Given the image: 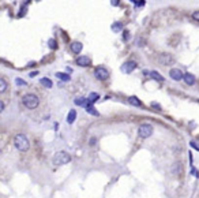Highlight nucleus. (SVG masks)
<instances>
[{
  "label": "nucleus",
  "instance_id": "17",
  "mask_svg": "<svg viewBox=\"0 0 199 198\" xmlns=\"http://www.w3.org/2000/svg\"><path fill=\"white\" fill-rule=\"evenodd\" d=\"M74 103H75L77 105H82V107H85V105L87 104V100H86L85 97H77V98L74 100Z\"/></svg>",
  "mask_w": 199,
  "mask_h": 198
},
{
  "label": "nucleus",
  "instance_id": "14",
  "mask_svg": "<svg viewBox=\"0 0 199 198\" xmlns=\"http://www.w3.org/2000/svg\"><path fill=\"white\" fill-rule=\"evenodd\" d=\"M75 119H77V111H75V109H71L70 112H68V116H67L68 124H72V123L75 122Z\"/></svg>",
  "mask_w": 199,
  "mask_h": 198
},
{
  "label": "nucleus",
  "instance_id": "7",
  "mask_svg": "<svg viewBox=\"0 0 199 198\" xmlns=\"http://www.w3.org/2000/svg\"><path fill=\"white\" fill-rule=\"evenodd\" d=\"M135 68H136V63L135 62H131V60H128V62H125L122 64V70L123 72H125V74H130L131 71H134Z\"/></svg>",
  "mask_w": 199,
  "mask_h": 198
},
{
  "label": "nucleus",
  "instance_id": "19",
  "mask_svg": "<svg viewBox=\"0 0 199 198\" xmlns=\"http://www.w3.org/2000/svg\"><path fill=\"white\" fill-rule=\"evenodd\" d=\"M40 82H41V83L44 85L45 88H48V89H49V88H52V85H53V83H52V81H51L49 78H42Z\"/></svg>",
  "mask_w": 199,
  "mask_h": 198
},
{
  "label": "nucleus",
  "instance_id": "22",
  "mask_svg": "<svg viewBox=\"0 0 199 198\" xmlns=\"http://www.w3.org/2000/svg\"><path fill=\"white\" fill-rule=\"evenodd\" d=\"M15 82H16V85H18V86H25V85H26V82L23 81V79H21V78H16Z\"/></svg>",
  "mask_w": 199,
  "mask_h": 198
},
{
  "label": "nucleus",
  "instance_id": "29",
  "mask_svg": "<svg viewBox=\"0 0 199 198\" xmlns=\"http://www.w3.org/2000/svg\"><path fill=\"white\" fill-rule=\"evenodd\" d=\"M151 107H156V108H157V109H160V105H158L157 103H153V104H151Z\"/></svg>",
  "mask_w": 199,
  "mask_h": 198
},
{
  "label": "nucleus",
  "instance_id": "11",
  "mask_svg": "<svg viewBox=\"0 0 199 198\" xmlns=\"http://www.w3.org/2000/svg\"><path fill=\"white\" fill-rule=\"evenodd\" d=\"M144 74H146V75H150L151 78L156 79L157 82H165L164 77H162L161 74H158L157 71H147V70H146V71H144Z\"/></svg>",
  "mask_w": 199,
  "mask_h": 198
},
{
  "label": "nucleus",
  "instance_id": "23",
  "mask_svg": "<svg viewBox=\"0 0 199 198\" xmlns=\"http://www.w3.org/2000/svg\"><path fill=\"white\" fill-rule=\"evenodd\" d=\"M48 44H49V47H51L52 49H55V48H56V41H55V40H49Z\"/></svg>",
  "mask_w": 199,
  "mask_h": 198
},
{
  "label": "nucleus",
  "instance_id": "15",
  "mask_svg": "<svg viewBox=\"0 0 199 198\" xmlns=\"http://www.w3.org/2000/svg\"><path fill=\"white\" fill-rule=\"evenodd\" d=\"M128 103L131 105H134V107H141L142 103L139 101L138 97H135V96H131V97H128Z\"/></svg>",
  "mask_w": 199,
  "mask_h": 198
},
{
  "label": "nucleus",
  "instance_id": "24",
  "mask_svg": "<svg viewBox=\"0 0 199 198\" xmlns=\"http://www.w3.org/2000/svg\"><path fill=\"white\" fill-rule=\"evenodd\" d=\"M132 4H135V6H138V7H142V6H144V1H136V0H132Z\"/></svg>",
  "mask_w": 199,
  "mask_h": 198
},
{
  "label": "nucleus",
  "instance_id": "10",
  "mask_svg": "<svg viewBox=\"0 0 199 198\" xmlns=\"http://www.w3.org/2000/svg\"><path fill=\"white\" fill-rule=\"evenodd\" d=\"M90 59L87 58V56H79V58L77 59V64L80 66V67H89L90 66Z\"/></svg>",
  "mask_w": 199,
  "mask_h": 198
},
{
  "label": "nucleus",
  "instance_id": "12",
  "mask_svg": "<svg viewBox=\"0 0 199 198\" xmlns=\"http://www.w3.org/2000/svg\"><path fill=\"white\" fill-rule=\"evenodd\" d=\"M170 172H172V175H180L181 172H183V165H181V163H175L172 168H170Z\"/></svg>",
  "mask_w": 199,
  "mask_h": 198
},
{
  "label": "nucleus",
  "instance_id": "9",
  "mask_svg": "<svg viewBox=\"0 0 199 198\" xmlns=\"http://www.w3.org/2000/svg\"><path fill=\"white\" fill-rule=\"evenodd\" d=\"M70 49H71V52L79 53L80 51L83 49V44H82V42H79V41H74V42H71Z\"/></svg>",
  "mask_w": 199,
  "mask_h": 198
},
{
  "label": "nucleus",
  "instance_id": "3",
  "mask_svg": "<svg viewBox=\"0 0 199 198\" xmlns=\"http://www.w3.org/2000/svg\"><path fill=\"white\" fill-rule=\"evenodd\" d=\"M22 104L29 109H34V108L38 107L40 104V98L35 96V94H25L22 97Z\"/></svg>",
  "mask_w": 199,
  "mask_h": 198
},
{
  "label": "nucleus",
  "instance_id": "27",
  "mask_svg": "<svg viewBox=\"0 0 199 198\" xmlns=\"http://www.w3.org/2000/svg\"><path fill=\"white\" fill-rule=\"evenodd\" d=\"M123 37H124V40L127 41L128 40V32H124V34H123Z\"/></svg>",
  "mask_w": 199,
  "mask_h": 198
},
{
  "label": "nucleus",
  "instance_id": "13",
  "mask_svg": "<svg viewBox=\"0 0 199 198\" xmlns=\"http://www.w3.org/2000/svg\"><path fill=\"white\" fill-rule=\"evenodd\" d=\"M184 82H186L187 85H189V86H192L194 83H195V77H194L192 74H189V72H186V74H184Z\"/></svg>",
  "mask_w": 199,
  "mask_h": 198
},
{
  "label": "nucleus",
  "instance_id": "21",
  "mask_svg": "<svg viewBox=\"0 0 199 198\" xmlns=\"http://www.w3.org/2000/svg\"><path fill=\"white\" fill-rule=\"evenodd\" d=\"M6 89H7V82L1 78V79H0V93H4Z\"/></svg>",
  "mask_w": 199,
  "mask_h": 198
},
{
  "label": "nucleus",
  "instance_id": "20",
  "mask_svg": "<svg viewBox=\"0 0 199 198\" xmlns=\"http://www.w3.org/2000/svg\"><path fill=\"white\" fill-rule=\"evenodd\" d=\"M122 29H123V25L120 22H116V23H113V25H112V30L115 33H119Z\"/></svg>",
  "mask_w": 199,
  "mask_h": 198
},
{
  "label": "nucleus",
  "instance_id": "28",
  "mask_svg": "<svg viewBox=\"0 0 199 198\" xmlns=\"http://www.w3.org/2000/svg\"><path fill=\"white\" fill-rule=\"evenodd\" d=\"M4 111V103H0V112Z\"/></svg>",
  "mask_w": 199,
  "mask_h": 198
},
{
  "label": "nucleus",
  "instance_id": "25",
  "mask_svg": "<svg viewBox=\"0 0 199 198\" xmlns=\"http://www.w3.org/2000/svg\"><path fill=\"white\" fill-rule=\"evenodd\" d=\"M192 18H194L195 21H198V22H199V11H195V13L192 14Z\"/></svg>",
  "mask_w": 199,
  "mask_h": 198
},
{
  "label": "nucleus",
  "instance_id": "4",
  "mask_svg": "<svg viewBox=\"0 0 199 198\" xmlns=\"http://www.w3.org/2000/svg\"><path fill=\"white\" fill-rule=\"evenodd\" d=\"M151 134H153V126H150V124H147V123L139 126L138 135L141 137V138H149V137H151Z\"/></svg>",
  "mask_w": 199,
  "mask_h": 198
},
{
  "label": "nucleus",
  "instance_id": "2",
  "mask_svg": "<svg viewBox=\"0 0 199 198\" xmlns=\"http://www.w3.org/2000/svg\"><path fill=\"white\" fill-rule=\"evenodd\" d=\"M14 145H15L16 149L22 150V152L29 150V148H30V142L25 134H16V135L14 137Z\"/></svg>",
  "mask_w": 199,
  "mask_h": 198
},
{
  "label": "nucleus",
  "instance_id": "5",
  "mask_svg": "<svg viewBox=\"0 0 199 198\" xmlns=\"http://www.w3.org/2000/svg\"><path fill=\"white\" fill-rule=\"evenodd\" d=\"M94 77L97 79H100V81H105V79L109 78V71L104 67H97L94 70Z\"/></svg>",
  "mask_w": 199,
  "mask_h": 198
},
{
  "label": "nucleus",
  "instance_id": "16",
  "mask_svg": "<svg viewBox=\"0 0 199 198\" xmlns=\"http://www.w3.org/2000/svg\"><path fill=\"white\" fill-rule=\"evenodd\" d=\"M56 78H59V79H61V81H64V82H68L71 79V77L68 74H63V72H57L56 74Z\"/></svg>",
  "mask_w": 199,
  "mask_h": 198
},
{
  "label": "nucleus",
  "instance_id": "8",
  "mask_svg": "<svg viewBox=\"0 0 199 198\" xmlns=\"http://www.w3.org/2000/svg\"><path fill=\"white\" fill-rule=\"evenodd\" d=\"M169 75H170V78L175 79V81H181V79L184 78V74L181 72V70H179V68H172L169 71Z\"/></svg>",
  "mask_w": 199,
  "mask_h": 198
},
{
  "label": "nucleus",
  "instance_id": "18",
  "mask_svg": "<svg viewBox=\"0 0 199 198\" xmlns=\"http://www.w3.org/2000/svg\"><path fill=\"white\" fill-rule=\"evenodd\" d=\"M98 93H96V92H91V93L89 94V98H87V100L90 101V103H94V101H97L98 100Z\"/></svg>",
  "mask_w": 199,
  "mask_h": 198
},
{
  "label": "nucleus",
  "instance_id": "1",
  "mask_svg": "<svg viewBox=\"0 0 199 198\" xmlns=\"http://www.w3.org/2000/svg\"><path fill=\"white\" fill-rule=\"evenodd\" d=\"M71 161V156L70 153L64 152V150H60V152H56L52 157V163L53 165L56 167H60V165H64V164H68Z\"/></svg>",
  "mask_w": 199,
  "mask_h": 198
},
{
  "label": "nucleus",
  "instance_id": "6",
  "mask_svg": "<svg viewBox=\"0 0 199 198\" xmlns=\"http://www.w3.org/2000/svg\"><path fill=\"white\" fill-rule=\"evenodd\" d=\"M158 59H160L161 64H164V66H169L175 62V58L172 55H169V53H161Z\"/></svg>",
  "mask_w": 199,
  "mask_h": 198
},
{
  "label": "nucleus",
  "instance_id": "30",
  "mask_svg": "<svg viewBox=\"0 0 199 198\" xmlns=\"http://www.w3.org/2000/svg\"><path fill=\"white\" fill-rule=\"evenodd\" d=\"M34 75H37V71H34V72H30V77H34Z\"/></svg>",
  "mask_w": 199,
  "mask_h": 198
},
{
  "label": "nucleus",
  "instance_id": "26",
  "mask_svg": "<svg viewBox=\"0 0 199 198\" xmlns=\"http://www.w3.org/2000/svg\"><path fill=\"white\" fill-rule=\"evenodd\" d=\"M189 145H191V146H192V148H194V149H196V150H199V145H198V143H195V142H194V141H191V142H189Z\"/></svg>",
  "mask_w": 199,
  "mask_h": 198
}]
</instances>
